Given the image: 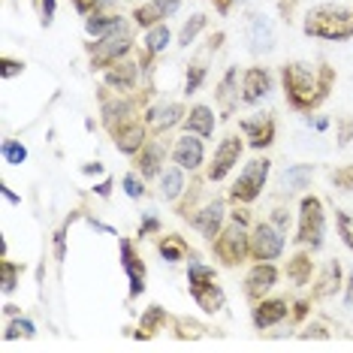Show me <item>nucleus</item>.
<instances>
[{
  "label": "nucleus",
  "mask_w": 353,
  "mask_h": 353,
  "mask_svg": "<svg viewBox=\"0 0 353 353\" xmlns=\"http://www.w3.org/2000/svg\"><path fill=\"white\" fill-rule=\"evenodd\" d=\"M0 196H3V199H6V203H12V205H21V196H15V194H12V190H10V188H6V184H3V188H0Z\"/></svg>",
  "instance_id": "obj_57"
},
{
  "label": "nucleus",
  "mask_w": 353,
  "mask_h": 353,
  "mask_svg": "<svg viewBox=\"0 0 353 353\" xmlns=\"http://www.w3.org/2000/svg\"><path fill=\"white\" fill-rule=\"evenodd\" d=\"M326 236V212H323V199L314 194H305L299 203V223H296V245L320 251Z\"/></svg>",
  "instance_id": "obj_5"
},
{
  "label": "nucleus",
  "mask_w": 353,
  "mask_h": 353,
  "mask_svg": "<svg viewBox=\"0 0 353 353\" xmlns=\"http://www.w3.org/2000/svg\"><path fill=\"white\" fill-rule=\"evenodd\" d=\"M94 190H97V196H103V199H109V194H112V179H106V181H100V184H97V188H94Z\"/></svg>",
  "instance_id": "obj_58"
},
{
  "label": "nucleus",
  "mask_w": 353,
  "mask_h": 353,
  "mask_svg": "<svg viewBox=\"0 0 353 353\" xmlns=\"http://www.w3.org/2000/svg\"><path fill=\"white\" fill-rule=\"evenodd\" d=\"M3 314L6 317H15V314H19V308H15V305H3Z\"/></svg>",
  "instance_id": "obj_61"
},
{
  "label": "nucleus",
  "mask_w": 353,
  "mask_h": 353,
  "mask_svg": "<svg viewBox=\"0 0 353 353\" xmlns=\"http://www.w3.org/2000/svg\"><path fill=\"white\" fill-rule=\"evenodd\" d=\"M278 266L275 263H254L251 272L245 275V296H248V302H260V299H266V293L272 290V287L278 284Z\"/></svg>",
  "instance_id": "obj_17"
},
{
  "label": "nucleus",
  "mask_w": 353,
  "mask_h": 353,
  "mask_svg": "<svg viewBox=\"0 0 353 353\" xmlns=\"http://www.w3.org/2000/svg\"><path fill=\"white\" fill-rule=\"evenodd\" d=\"M0 154H3V163L10 166H21L28 160V148L21 145L19 139H6L3 145H0Z\"/></svg>",
  "instance_id": "obj_41"
},
{
  "label": "nucleus",
  "mask_w": 353,
  "mask_h": 353,
  "mask_svg": "<svg viewBox=\"0 0 353 353\" xmlns=\"http://www.w3.org/2000/svg\"><path fill=\"white\" fill-rule=\"evenodd\" d=\"M214 3V10H218L221 15H230L232 12V3H236V0H212Z\"/></svg>",
  "instance_id": "obj_56"
},
{
  "label": "nucleus",
  "mask_w": 353,
  "mask_h": 353,
  "mask_svg": "<svg viewBox=\"0 0 353 353\" xmlns=\"http://www.w3.org/2000/svg\"><path fill=\"white\" fill-rule=\"evenodd\" d=\"M106 3V0H73V10L79 12V15H94V12H100V6Z\"/></svg>",
  "instance_id": "obj_51"
},
{
  "label": "nucleus",
  "mask_w": 353,
  "mask_h": 353,
  "mask_svg": "<svg viewBox=\"0 0 353 353\" xmlns=\"http://www.w3.org/2000/svg\"><path fill=\"white\" fill-rule=\"evenodd\" d=\"M239 130H242V136L254 151H263L275 142L278 124H275V118H272V112H260V115L242 118V121H239Z\"/></svg>",
  "instance_id": "obj_12"
},
{
  "label": "nucleus",
  "mask_w": 353,
  "mask_h": 353,
  "mask_svg": "<svg viewBox=\"0 0 353 353\" xmlns=\"http://www.w3.org/2000/svg\"><path fill=\"white\" fill-rule=\"evenodd\" d=\"M284 254V232L272 221L251 223V260L254 263H272Z\"/></svg>",
  "instance_id": "obj_8"
},
{
  "label": "nucleus",
  "mask_w": 353,
  "mask_h": 353,
  "mask_svg": "<svg viewBox=\"0 0 353 353\" xmlns=\"http://www.w3.org/2000/svg\"><path fill=\"white\" fill-rule=\"evenodd\" d=\"M21 272H25L21 263H12L10 256H3V260H0V275H3V281H0V290H3V296H10L15 287H19Z\"/></svg>",
  "instance_id": "obj_36"
},
{
  "label": "nucleus",
  "mask_w": 353,
  "mask_h": 353,
  "mask_svg": "<svg viewBox=\"0 0 353 353\" xmlns=\"http://www.w3.org/2000/svg\"><path fill=\"white\" fill-rule=\"evenodd\" d=\"M76 218H79V214H73V218H70L58 232H54V260H58V263H63V256H67V230H70V223H73Z\"/></svg>",
  "instance_id": "obj_46"
},
{
  "label": "nucleus",
  "mask_w": 353,
  "mask_h": 353,
  "mask_svg": "<svg viewBox=\"0 0 353 353\" xmlns=\"http://www.w3.org/2000/svg\"><path fill=\"white\" fill-rule=\"evenodd\" d=\"M190 227H194L199 236L208 239L212 242L214 236L223 230V223H227V199L223 196H212L205 205H199L194 214H190Z\"/></svg>",
  "instance_id": "obj_10"
},
{
  "label": "nucleus",
  "mask_w": 353,
  "mask_h": 353,
  "mask_svg": "<svg viewBox=\"0 0 353 353\" xmlns=\"http://www.w3.org/2000/svg\"><path fill=\"white\" fill-rule=\"evenodd\" d=\"M109 88H103L100 91V118H103V127L112 133L118 124L130 121L136 118V109H139V103L136 100H127L124 94H115V97H109Z\"/></svg>",
  "instance_id": "obj_13"
},
{
  "label": "nucleus",
  "mask_w": 353,
  "mask_h": 353,
  "mask_svg": "<svg viewBox=\"0 0 353 353\" xmlns=\"http://www.w3.org/2000/svg\"><path fill=\"white\" fill-rule=\"evenodd\" d=\"M121 184H124V194L130 196V199H142L145 196V179H142L139 172H127L124 179H121Z\"/></svg>",
  "instance_id": "obj_42"
},
{
  "label": "nucleus",
  "mask_w": 353,
  "mask_h": 353,
  "mask_svg": "<svg viewBox=\"0 0 353 353\" xmlns=\"http://www.w3.org/2000/svg\"><path fill=\"white\" fill-rule=\"evenodd\" d=\"M311 302H314L311 296H302V299L290 302V320H293V323H302V320L311 314Z\"/></svg>",
  "instance_id": "obj_47"
},
{
  "label": "nucleus",
  "mask_w": 353,
  "mask_h": 353,
  "mask_svg": "<svg viewBox=\"0 0 353 353\" xmlns=\"http://www.w3.org/2000/svg\"><path fill=\"white\" fill-rule=\"evenodd\" d=\"M163 232V223H160V218H154V214H145L139 223V239H148V236H160Z\"/></svg>",
  "instance_id": "obj_48"
},
{
  "label": "nucleus",
  "mask_w": 353,
  "mask_h": 353,
  "mask_svg": "<svg viewBox=\"0 0 353 353\" xmlns=\"http://www.w3.org/2000/svg\"><path fill=\"white\" fill-rule=\"evenodd\" d=\"M269 172H272V160L269 157L248 160V163L242 166V172H239V179L232 181V188H230V203L251 205L254 199H260L263 188H266V181H269Z\"/></svg>",
  "instance_id": "obj_6"
},
{
  "label": "nucleus",
  "mask_w": 353,
  "mask_h": 353,
  "mask_svg": "<svg viewBox=\"0 0 353 353\" xmlns=\"http://www.w3.org/2000/svg\"><path fill=\"white\" fill-rule=\"evenodd\" d=\"M34 6H37V15H39V25L52 28L54 12H58V0H34Z\"/></svg>",
  "instance_id": "obj_45"
},
{
  "label": "nucleus",
  "mask_w": 353,
  "mask_h": 353,
  "mask_svg": "<svg viewBox=\"0 0 353 353\" xmlns=\"http://www.w3.org/2000/svg\"><path fill=\"white\" fill-rule=\"evenodd\" d=\"M179 6H181V0H145L142 6L133 10V25L148 30V28L160 25V21H166Z\"/></svg>",
  "instance_id": "obj_25"
},
{
  "label": "nucleus",
  "mask_w": 353,
  "mask_h": 353,
  "mask_svg": "<svg viewBox=\"0 0 353 353\" xmlns=\"http://www.w3.org/2000/svg\"><path fill=\"white\" fill-rule=\"evenodd\" d=\"M203 181H205V175L203 179L196 175V179L188 184V190L181 194V199L175 203V214H179L181 221H190V214L196 212V203H199V196H203Z\"/></svg>",
  "instance_id": "obj_35"
},
{
  "label": "nucleus",
  "mask_w": 353,
  "mask_h": 353,
  "mask_svg": "<svg viewBox=\"0 0 353 353\" xmlns=\"http://www.w3.org/2000/svg\"><path fill=\"white\" fill-rule=\"evenodd\" d=\"M139 63H133V61H115L112 67L103 70V85L112 88L115 94H127V91H133L136 82H139Z\"/></svg>",
  "instance_id": "obj_22"
},
{
  "label": "nucleus",
  "mask_w": 353,
  "mask_h": 353,
  "mask_svg": "<svg viewBox=\"0 0 353 353\" xmlns=\"http://www.w3.org/2000/svg\"><path fill=\"white\" fill-rule=\"evenodd\" d=\"M184 115H188V109H184L181 103H157V106L145 109V124H148L151 136H163L166 130H172L175 124H181Z\"/></svg>",
  "instance_id": "obj_21"
},
{
  "label": "nucleus",
  "mask_w": 353,
  "mask_h": 353,
  "mask_svg": "<svg viewBox=\"0 0 353 353\" xmlns=\"http://www.w3.org/2000/svg\"><path fill=\"white\" fill-rule=\"evenodd\" d=\"M205 76H208V70H205V58H196L194 63H188V76H184V94H196L199 88H203L205 82Z\"/></svg>",
  "instance_id": "obj_38"
},
{
  "label": "nucleus",
  "mask_w": 353,
  "mask_h": 353,
  "mask_svg": "<svg viewBox=\"0 0 353 353\" xmlns=\"http://www.w3.org/2000/svg\"><path fill=\"white\" fill-rule=\"evenodd\" d=\"M272 91V73L266 67H248L242 70V103L254 106V103L266 100Z\"/></svg>",
  "instance_id": "obj_23"
},
{
  "label": "nucleus",
  "mask_w": 353,
  "mask_h": 353,
  "mask_svg": "<svg viewBox=\"0 0 353 353\" xmlns=\"http://www.w3.org/2000/svg\"><path fill=\"white\" fill-rule=\"evenodd\" d=\"M170 39H172V34H170V28H166V21H160V25H154V28L145 30V39H142V52H139V67H142V73H148L151 63H154L160 54L166 52Z\"/></svg>",
  "instance_id": "obj_24"
},
{
  "label": "nucleus",
  "mask_w": 353,
  "mask_h": 353,
  "mask_svg": "<svg viewBox=\"0 0 353 353\" xmlns=\"http://www.w3.org/2000/svg\"><path fill=\"white\" fill-rule=\"evenodd\" d=\"M299 339H332V329L326 323H308L299 332Z\"/></svg>",
  "instance_id": "obj_50"
},
{
  "label": "nucleus",
  "mask_w": 353,
  "mask_h": 353,
  "mask_svg": "<svg viewBox=\"0 0 353 353\" xmlns=\"http://www.w3.org/2000/svg\"><path fill=\"white\" fill-rule=\"evenodd\" d=\"M287 317H290V299H281V296L278 299H260L251 308V323L256 332H266V329L284 323Z\"/></svg>",
  "instance_id": "obj_20"
},
{
  "label": "nucleus",
  "mask_w": 353,
  "mask_h": 353,
  "mask_svg": "<svg viewBox=\"0 0 353 353\" xmlns=\"http://www.w3.org/2000/svg\"><path fill=\"white\" fill-rule=\"evenodd\" d=\"M190 299L196 302V308H203L205 314H218V311L227 308V293L218 281H208V284H196V287H188Z\"/></svg>",
  "instance_id": "obj_26"
},
{
  "label": "nucleus",
  "mask_w": 353,
  "mask_h": 353,
  "mask_svg": "<svg viewBox=\"0 0 353 353\" xmlns=\"http://www.w3.org/2000/svg\"><path fill=\"white\" fill-rule=\"evenodd\" d=\"M212 332L205 323H199L194 317H172V335L179 341H199Z\"/></svg>",
  "instance_id": "obj_32"
},
{
  "label": "nucleus",
  "mask_w": 353,
  "mask_h": 353,
  "mask_svg": "<svg viewBox=\"0 0 353 353\" xmlns=\"http://www.w3.org/2000/svg\"><path fill=\"white\" fill-rule=\"evenodd\" d=\"M157 254L163 256L166 263H181V260H188V256H194L188 239L179 236V232H160L157 236Z\"/></svg>",
  "instance_id": "obj_30"
},
{
  "label": "nucleus",
  "mask_w": 353,
  "mask_h": 353,
  "mask_svg": "<svg viewBox=\"0 0 353 353\" xmlns=\"http://www.w3.org/2000/svg\"><path fill=\"white\" fill-rule=\"evenodd\" d=\"M344 305L353 308V272L347 275V281H344Z\"/></svg>",
  "instance_id": "obj_55"
},
{
  "label": "nucleus",
  "mask_w": 353,
  "mask_h": 353,
  "mask_svg": "<svg viewBox=\"0 0 353 353\" xmlns=\"http://www.w3.org/2000/svg\"><path fill=\"white\" fill-rule=\"evenodd\" d=\"M305 37L326 39V43H347L353 39V6L339 3H320L305 12L302 21Z\"/></svg>",
  "instance_id": "obj_2"
},
{
  "label": "nucleus",
  "mask_w": 353,
  "mask_h": 353,
  "mask_svg": "<svg viewBox=\"0 0 353 353\" xmlns=\"http://www.w3.org/2000/svg\"><path fill=\"white\" fill-rule=\"evenodd\" d=\"M242 151H245V142L239 139L236 133L223 136L221 145L214 148V157L208 160V166H205V181L218 184V181L227 179V175H230L232 170H236L239 160H242Z\"/></svg>",
  "instance_id": "obj_9"
},
{
  "label": "nucleus",
  "mask_w": 353,
  "mask_h": 353,
  "mask_svg": "<svg viewBox=\"0 0 353 353\" xmlns=\"http://www.w3.org/2000/svg\"><path fill=\"white\" fill-rule=\"evenodd\" d=\"M335 227H339L341 242L353 251V208H335Z\"/></svg>",
  "instance_id": "obj_40"
},
{
  "label": "nucleus",
  "mask_w": 353,
  "mask_h": 353,
  "mask_svg": "<svg viewBox=\"0 0 353 353\" xmlns=\"http://www.w3.org/2000/svg\"><path fill=\"white\" fill-rule=\"evenodd\" d=\"M311 179H314V163H293L281 175V184H284V190H305L311 188Z\"/></svg>",
  "instance_id": "obj_34"
},
{
  "label": "nucleus",
  "mask_w": 353,
  "mask_h": 353,
  "mask_svg": "<svg viewBox=\"0 0 353 353\" xmlns=\"http://www.w3.org/2000/svg\"><path fill=\"white\" fill-rule=\"evenodd\" d=\"M172 163H179L181 170H188V172H199V166L205 163L203 136H194V133L179 136L172 145Z\"/></svg>",
  "instance_id": "obj_19"
},
{
  "label": "nucleus",
  "mask_w": 353,
  "mask_h": 353,
  "mask_svg": "<svg viewBox=\"0 0 353 353\" xmlns=\"http://www.w3.org/2000/svg\"><path fill=\"white\" fill-rule=\"evenodd\" d=\"M214 103H218L223 121L232 118V112L239 109V103H242V73H239V67H227V73L221 76L218 88H214Z\"/></svg>",
  "instance_id": "obj_14"
},
{
  "label": "nucleus",
  "mask_w": 353,
  "mask_h": 353,
  "mask_svg": "<svg viewBox=\"0 0 353 353\" xmlns=\"http://www.w3.org/2000/svg\"><path fill=\"white\" fill-rule=\"evenodd\" d=\"M212 254L227 269L242 266V263H248V256H251V230L239 221L223 223V230L212 239Z\"/></svg>",
  "instance_id": "obj_4"
},
{
  "label": "nucleus",
  "mask_w": 353,
  "mask_h": 353,
  "mask_svg": "<svg viewBox=\"0 0 353 353\" xmlns=\"http://www.w3.org/2000/svg\"><path fill=\"white\" fill-rule=\"evenodd\" d=\"M311 248H302V251H296L290 260H287V266H284V275L287 281H293L296 287H308L311 281H314V260H311Z\"/></svg>",
  "instance_id": "obj_28"
},
{
  "label": "nucleus",
  "mask_w": 353,
  "mask_h": 353,
  "mask_svg": "<svg viewBox=\"0 0 353 353\" xmlns=\"http://www.w3.org/2000/svg\"><path fill=\"white\" fill-rule=\"evenodd\" d=\"M133 43H136V30L130 21H121L115 30H109L106 37H100L97 43H88V61H91V70H106L112 67L115 61L127 58L133 52Z\"/></svg>",
  "instance_id": "obj_3"
},
{
  "label": "nucleus",
  "mask_w": 353,
  "mask_h": 353,
  "mask_svg": "<svg viewBox=\"0 0 353 353\" xmlns=\"http://www.w3.org/2000/svg\"><path fill=\"white\" fill-rule=\"evenodd\" d=\"M245 39H248V49H251V54H269L272 49H275V28H272L269 15L263 12H248L245 19Z\"/></svg>",
  "instance_id": "obj_11"
},
{
  "label": "nucleus",
  "mask_w": 353,
  "mask_h": 353,
  "mask_svg": "<svg viewBox=\"0 0 353 353\" xmlns=\"http://www.w3.org/2000/svg\"><path fill=\"white\" fill-rule=\"evenodd\" d=\"M184 172L188 170H181L179 163L175 166H166L163 172H160V196L166 199V203H179L181 194L188 190V179H184Z\"/></svg>",
  "instance_id": "obj_31"
},
{
  "label": "nucleus",
  "mask_w": 353,
  "mask_h": 353,
  "mask_svg": "<svg viewBox=\"0 0 353 353\" xmlns=\"http://www.w3.org/2000/svg\"><path fill=\"white\" fill-rule=\"evenodd\" d=\"M230 221H239V223H245V227H251V212H248V205H236V208H232Z\"/></svg>",
  "instance_id": "obj_53"
},
{
  "label": "nucleus",
  "mask_w": 353,
  "mask_h": 353,
  "mask_svg": "<svg viewBox=\"0 0 353 353\" xmlns=\"http://www.w3.org/2000/svg\"><path fill=\"white\" fill-rule=\"evenodd\" d=\"M170 323V311L163 308V305H148L145 311H142V317H139V326H136V332H133V339L136 341H151L157 332H163V326Z\"/></svg>",
  "instance_id": "obj_27"
},
{
  "label": "nucleus",
  "mask_w": 353,
  "mask_h": 353,
  "mask_svg": "<svg viewBox=\"0 0 353 353\" xmlns=\"http://www.w3.org/2000/svg\"><path fill=\"white\" fill-rule=\"evenodd\" d=\"M88 223H91V227H94V230L106 232V236H118V230H112V227H106V223H100V221H94V218H88Z\"/></svg>",
  "instance_id": "obj_59"
},
{
  "label": "nucleus",
  "mask_w": 353,
  "mask_h": 353,
  "mask_svg": "<svg viewBox=\"0 0 353 353\" xmlns=\"http://www.w3.org/2000/svg\"><path fill=\"white\" fill-rule=\"evenodd\" d=\"M305 124L314 127V130H326V127H329V118H320V115L311 118V112H308V115H305Z\"/></svg>",
  "instance_id": "obj_54"
},
{
  "label": "nucleus",
  "mask_w": 353,
  "mask_h": 353,
  "mask_svg": "<svg viewBox=\"0 0 353 353\" xmlns=\"http://www.w3.org/2000/svg\"><path fill=\"white\" fill-rule=\"evenodd\" d=\"M205 25H208V19H205L203 12L190 15V19L181 25V30H179V46H181V49H188V46L194 43V39H196V37L205 30Z\"/></svg>",
  "instance_id": "obj_37"
},
{
  "label": "nucleus",
  "mask_w": 353,
  "mask_h": 353,
  "mask_svg": "<svg viewBox=\"0 0 353 353\" xmlns=\"http://www.w3.org/2000/svg\"><path fill=\"white\" fill-rule=\"evenodd\" d=\"M37 335V326L30 323L28 317H15L3 326V339L6 341H19V339H34Z\"/></svg>",
  "instance_id": "obj_39"
},
{
  "label": "nucleus",
  "mask_w": 353,
  "mask_h": 353,
  "mask_svg": "<svg viewBox=\"0 0 353 353\" xmlns=\"http://www.w3.org/2000/svg\"><path fill=\"white\" fill-rule=\"evenodd\" d=\"M335 82H339V73H335L332 63L326 61H290L281 67V85H284V100L287 106L299 115H308V112L320 109L329 100Z\"/></svg>",
  "instance_id": "obj_1"
},
{
  "label": "nucleus",
  "mask_w": 353,
  "mask_h": 353,
  "mask_svg": "<svg viewBox=\"0 0 353 353\" xmlns=\"http://www.w3.org/2000/svg\"><path fill=\"white\" fill-rule=\"evenodd\" d=\"M148 136H151V130H148L145 118H142V121H139V118H130V121L118 124L115 130H112V142H115V148L121 151V154L133 157L136 151L148 142Z\"/></svg>",
  "instance_id": "obj_16"
},
{
  "label": "nucleus",
  "mask_w": 353,
  "mask_h": 353,
  "mask_svg": "<svg viewBox=\"0 0 353 353\" xmlns=\"http://www.w3.org/2000/svg\"><path fill=\"white\" fill-rule=\"evenodd\" d=\"M118 251H121V269L127 275V284H130V290H127V299H139L142 293H145V281H148V269H145V260H142L139 248H136L133 239L127 236H118Z\"/></svg>",
  "instance_id": "obj_7"
},
{
  "label": "nucleus",
  "mask_w": 353,
  "mask_h": 353,
  "mask_svg": "<svg viewBox=\"0 0 353 353\" xmlns=\"http://www.w3.org/2000/svg\"><path fill=\"white\" fill-rule=\"evenodd\" d=\"M272 223H275V227L281 230V232H287L290 230V214H287V208H272Z\"/></svg>",
  "instance_id": "obj_52"
},
{
  "label": "nucleus",
  "mask_w": 353,
  "mask_h": 353,
  "mask_svg": "<svg viewBox=\"0 0 353 353\" xmlns=\"http://www.w3.org/2000/svg\"><path fill=\"white\" fill-rule=\"evenodd\" d=\"M121 21L124 19H121V15H115V12H94V15H88V19H85V34L94 37V39H100V37H106L109 30H115Z\"/></svg>",
  "instance_id": "obj_33"
},
{
  "label": "nucleus",
  "mask_w": 353,
  "mask_h": 353,
  "mask_svg": "<svg viewBox=\"0 0 353 353\" xmlns=\"http://www.w3.org/2000/svg\"><path fill=\"white\" fill-rule=\"evenodd\" d=\"M82 172H85V175H100V172H103V163H94V166H91V163H85V166H82Z\"/></svg>",
  "instance_id": "obj_60"
},
{
  "label": "nucleus",
  "mask_w": 353,
  "mask_h": 353,
  "mask_svg": "<svg viewBox=\"0 0 353 353\" xmlns=\"http://www.w3.org/2000/svg\"><path fill=\"white\" fill-rule=\"evenodd\" d=\"M329 181H332L339 190H353V163L335 166V170L329 172Z\"/></svg>",
  "instance_id": "obj_43"
},
{
  "label": "nucleus",
  "mask_w": 353,
  "mask_h": 353,
  "mask_svg": "<svg viewBox=\"0 0 353 353\" xmlns=\"http://www.w3.org/2000/svg\"><path fill=\"white\" fill-rule=\"evenodd\" d=\"M21 73H25V61L0 58V76L3 79H12V76H21Z\"/></svg>",
  "instance_id": "obj_49"
},
{
  "label": "nucleus",
  "mask_w": 353,
  "mask_h": 353,
  "mask_svg": "<svg viewBox=\"0 0 353 353\" xmlns=\"http://www.w3.org/2000/svg\"><path fill=\"white\" fill-rule=\"evenodd\" d=\"M133 170L142 179H160V172L166 170V145L160 139H148L145 145L133 154Z\"/></svg>",
  "instance_id": "obj_18"
},
{
  "label": "nucleus",
  "mask_w": 353,
  "mask_h": 353,
  "mask_svg": "<svg viewBox=\"0 0 353 353\" xmlns=\"http://www.w3.org/2000/svg\"><path fill=\"white\" fill-rule=\"evenodd\" d=\"M335 139H339L341 148L353 142V115H339L335 118Z\"/></svg>",
  "instance_id": "obj_44"
},
{
  "label": "nucleus",
  "mask_w": 353,
  "mask_h": 353,
  "mask_svg": "<svg viewBox=\"0 0 353 353\" xmlns=\"http://www.w3.org/2000/svg\"><path fill=\"white\" fill-rule=\"evenodd\" d=\"M184 133H194V136H203V139H212L214 136V112L205 106V103H196L190 106V112L184 115Z\"/></svg>",
  "instance_id": "obj_29"
},
{
  "label": "nucleus",
  "mask_w": 353,
  "mask_h": 353,
  "mask_svg": "<svg viewBox=\"0 0 353 353\" xmlns=\"http://www.w3.org/2000/svg\"><path fill=\"white\" fill-rule=\"evenodd\" d=\"M341 290H344V269H341V260L332 256L314 275V281H311V299L326 302V299H332V296H339Z\"/></svg>",
  "instance_id": "obj_15"
}]
</instances>
